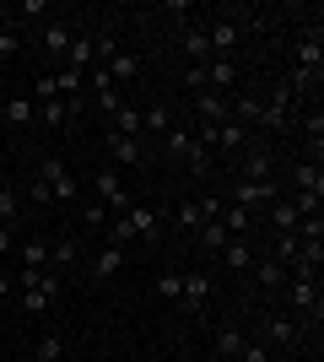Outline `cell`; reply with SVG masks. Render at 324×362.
I'll list each match as a JSON object with an SVG mask.
<instances>
[{
  "mask_svg": "<svg viewBox=\"0 0 324 362\" xmlns=\"http://www.w3.org/2000/svg\"><path fill=\"white\" fill-rule=\"evenodd\" d=\"M38 184L49 189V200H60V206H71V200L81 195V184H76V173L60 163V157H49L44 168H38Z\"/></svg>",
  "mask_w": 324,
  "mask_h": 362,
  "instance_id": "1",
  "label": "cell"
},
{
  "mask_svg": "<svg viewBox=\"0 0 324 362\" xmlns=\"http://www.w3.org/2000/svg\"><path fill=\"white\" fill-rule=\"evenodd\" d=\"M92 189H97V200H103L108 211H119V216L136 206L130 189H124V179H119V168H97V173H92Z\"/></svg>",
  "mask_w": 324,
  "mask_h": 362,
  "instance_id": "2",
  "label": "cell"
},
{
  "mask_svg": "<svg viewBox=\"0 0 324 362\" xmlns=\"http://www.w3.org/2000/svg\"><path fill=\"white\" fill-rule=\"evenodd\" d=\"M227 200H232V206H244V211H254V216H265V206H270V200H276V184L232 179V184H227Z\"/></svg>",
  "mask_w": 324,
  "mask_h": 362,
  "instance_id": "3",
  "label": "cell"
},
{
  "mask_svg": "<svg viewBox=\"0 0 324 362\" xmlns=\"http://www.w3.org/2000/svg\"><path fill=\"white\" fill-rule=\"evenodd\" d=\"M87 87H92V98H97L103 114H119V108H124V92L114 87V76H108L103 65H87Z\"/></svg>",
  "mask_w": 324,
  "mask_h": 362,
  "instance_id": "4",
  "label": "cell"
},
{
  "mask_svg": "<svg viewBox=\"0 0 324 362\" xmlns=\"http://www.w3.org/2000/svg\"><path fill=\"white\" fill-rule=\"evenodd\" d=\"M238 38H244V33H238V22H232V16H216L211 28H205V44H211V54H216V60H232Z\"/></svg>",
  "mask_w": 324,
  "mask_h": 362,
  "instance_id": "5",
  "label": "cell"
},
{
  "mask_svg": "<svg viewBox=\"0 0 324 362\" xmlns=\"http://www.w3.org/2000/svg\"><path fill=\"white\" fill-rule=\"evenodd\" d=\"M103 146H108V157H114L119 168H140V163H146V146H140L136 136H119V130H108Z\"/></svg>",
  "mask_w": 324,
  "mask_h": 362,
  "instance_id": "6",
  "label": "cell"
},
{
  "mask_svg": "<svg viewBox=\"0 0 324 362\" xmlns=\"http://www.w3.org/2000/svg\"><path fill=\"white\" fill-rule=\"evenodd\" d=\"M238 179L276 184V163H270V151H265V146H244V168H238Z\"/></svg>",
  "mask_w": 324,
  "mask_h": 362,
  "instance_id": "7",
  "label": "cell"
},
{
  "mask_svg": "<svg viewBox=\"0 0 324 362\" xmlns=\"http://www.w3.org/2000/svg\"><path fill=\"white\" fill-rule=\"evenodd\" d=\"M179 303H184L189 314H205V303H211V276H205V271H189V276H184V292H179Z\"/></svg>",
  "mask_w": 324,
  "mask_h": 362,
  "instance_id": "8",
  "label": "cell"
},
{
  "mask_svg": "<svg viewBox=\"0 0 324 362\" xmlns=\"http://www.w3.org/2000/svg\"><path fill=\"white\" fill-rule=\"evenodd\" d=\"M216 222H222V233H227V238H248L260 216L244 211V206H232V200H222V216H216Z\"/></svg>",
  "mask_w": 324,
  "mask_h": 362,
  "instance_id": "9",
  "label": "cell"
},
{
  "mask_svg": "<svg viewBox=\"0 0 324 362\" xmlns=\"http://www.w3.org/2000/svg\"><path fill=\"white\" fill-rule=\"evenodd\" d=\"M49 259H54V276L71 271V265H81V238L76 233H60V238L49 243Z\"/></svg>",
  "mask_w": 324,
  "mask_h": 362,
  "instance_id": "10",
  "label": "cell"
},
{
  "mask_svg": "<svg viewBox=\"0 0 324 362\" xmlns=\"http://www.w3.org/2000/svg\"><path fill=\"white\" fill-rule=\"evenodd\" d=\"M205 87L222 92V98H232V92H238V65L232 60H211L205 65Z\"/></svg>",
  "mask_w": 324,
  "mask_h": 362,
  "instance_id": "11",
  "label": "cell"
},
{
  "mask_svg": "<svg viewBox=\"0 0 324 362\" xmlns=\"http://www.w3.org/2000/svg\"><path fill=\"white\" fill-rule=\"evenodd\" d=\"M179 49H184L189 65H211V60H216L211 44H205V28H184V33H179Z\"/></svg>",
  "mask_w": 324,
  "mask_h": 362,
  "instance_id": "12",
  "label": "cell"
},
{
  "mask_svg": "<svg viewBox=\"0 0 324 362\" xmlns=\"http://www.w3.org/2000/svg\"><path fill=\"white\" fill-rule=\"evenodd\" d=\"M292 195H324V168L319 163H292Z\"/></svg>",
  "mask_w": 324,
  "mask_h": 362,
  "instance_id": "13",
  "label": "cell"
},
{
  "mask_svg": "<svg viewBox=\"0 0 324 362\" xmlns=\"http://www.w3.org/2000/svg\"><path fill=\"white\" fill-rule=\"evenodd\" d=\"M124 271V249H114V243H103V249H97L92 255V276L97 281H114V276Z\"/></svg>",
  "mask_w": 324,
  "mask_h": 362,
  "instance_id": "14",
  "label": "cell"
},
{
  "mask_svg": "<svg viewBox=\"0 0 324 362\" xmlns=\"http://www.w3.org/2000/svg\"><path fill=\"white\" fill-rule=\"evenodd\" d=\"M265 335H270L276 346H297V341H303L297 319H287V314H270V319H265Z\"/></svg>",
  "mask_w": 324,
  "mask_h": 362,
  "instance_id": "15",
  "label": "cell"
},
{
  "mask_svg": "<svg viewBox=\"0 0 324 362\" xmlns=\"http://www.w3.org/2000/svg\"><path fill=\"white\" fill-rule=\"evenodd\" d=\"M44 49H49V60L60 65V60H65V49H71V22H60V16H54V22L44 28Z\"/></svg>",
  "mask_w": 324,
  "mask_h": 362,
  "instance_id": "16",
  "label": "cell"
},
{
  "mask_svg": "<svg viewBox=\"0 0 324 362\" xmlns=\"http://www.w3.org/2000/svg\"><path fill=\"white\" fill-rule=\"evenodd\" d=\"M287 298L297 314H319V281H287Z\"/></svg>",
  "mask_w": 324,
  "mask_h": 362,
  "instance_id": "17",
  "label": "cell"
},
{
  "mask_svg": "<svg viewBox=\"0 0 324 362\" xmlns=\"http://www.w3.org/2000/svg\"><path fill=\"white\" fill-rule=\"evenodd\" d=\"M265 216H270V227H276V233H297V222H303V216H297V206L292 200H270V206H265Z\"/></svg>",
  "mask_w": 324,
  "mask_h": 362,
  "instance_id": "18",
  "label": "cell"
},
{
  "mask_svg": "<svg viewBox=\"0 0 324 362\" xmlns=\"http://www.w3.org/2000/svg\"><path fill=\"white\" fill-rule=\"evenodd\" d=\"M244 146H248V124H238V119L216 124V151H244Z\"/></svg>",
  "mask_w": 324,
  "mask_h": 362,
  "instance_id": "19",
  "label": "cell"
},
{
  "mask_svg": "<svg viewBox=\"0 0 324 362\" xmlns=\"http://www.w3.org/2000/svg\"><path fill=\"white\" fill-rule=\"evenodd\" d=\"M124 222L136 227V238H146V243H152V238H157V227H162V216H157L152 206H130V211H124Z\"/></svg>",
  "mask_w": 324,
  "mask_h": 362,
  "instance_id": "20",
  "label": "cell"
},
{
  "mask_svg": "<svg viewBox=\"0 0 324 362\" xmlns=\"http://www.w3.org/2000/svg\"><path fill=\"white\" fill-rule=\"evenodd\" d=\"M65 71H87V65H92V38H87V33H71V49H65Z\"/></svg>",
  "mask_w": 324,
  "mask_h": 362,
  "instance_id": "21",
  "label": "cell"
},
{
  "mask_svg": "<svg viewBox=\"0 0 324 362\" xmlns=\"http://www.w3.org/2000/svg\"><path fill=\"white\" fill-rule=\"evenodd\" d=\"M103 71L114 76V87L124 92V81H136V76H140V60H136V54H124V49H119L114 60H103Z\"/></svg>",
  "mask_w": 324,
  "mask_h": 362,
  "instance_id": "22",
  "label": "cell"
},
{
  "mask_svg": "<svg viewBox=\"0 0 324 362\" xmlns=\"http://www.w3.org/2000/svg\"><path fill=\"white\" fill-rule=\"evenodd\" d=\"M0 114H6V124H16V130L38 124V103H32V98H11V103L0 108Z\"/></svg>",
  "mask_w": 324,
  "mask_h": 362,
  "instance_id": "23",
  "label": "cell"
},
{
  "mask_svg": "<svg viewBox=\"0 0 324 362\" xmlns=\"http://www.w3.org/2000/svg\"><path fill=\"white\" fill-rule=\"evenodd\" d=\"M222 259H227V271H254V249H248V238H227V243H222Z\"/></svg>",
  "mask_w": 324,
  "mask_h": 362,
  "instance_id": "24",
  "label": "cell"
},
{
  "mask_svg": "<svg viewBox=\"0 0 324 362\" xmlns=\"http://www.w3.org/2000/svg\"><path fill=\"white\" fill-rule=\"evenodd\" d=\"M254 281H260V287H270V292L287 287V265H281V259H270V255L254 259Z\"/></svg>",
  "mask_w": 324,
  "mask_h": 362,
  "instance_id": "25",
  "label": "cell"
},
{
  "mask_svg": "<svg viewBox=\"0 0 324 362\" xmlns=\"http://www.w3.org/2000/svg\"><path fill=\"white\" fill-rule=\"evenodd\" d=\"M22 271H49V238H22Z\"/></svg>",
  "mask_w": 324,
  "mask_h": 362,
  "instance_id": "26",
  "label": "cell"
},
{
  "mask_svg": "<svg viewBox=\"0 0 324 362\" xmlns=\"http://www.w3.org/2000/svg\"><path fill=\"white\" fill-rule=\"evenodd\" d=\"M140 130H152V136H168V130H173V108H168V103H152L146 114H140Z\"/></svg>",
  "mask_w": 324,
  "mask_h": 362,
  "instance_id": "27",
  "label": "cell"
},
{
  "mask_svg": "<svg viewBox=\"0 0 324 362\" xmlns=\"http://www.w3.org/2000/svg\"><path fill=\"white\" fill-rule=\"evenodd\" d=\"M22 216V189L16 184H0V227H11Z\"/></svg>",
  "mask_w": 324,
  "mask_h": 362,
  "instance_id": "28",
  "label": "cell"
},
{
  "mask_svg": "<svg viewBox=\"0 0 324 362\" xmlns=\"http://www.w3.org/2000/svg\"><path fill=\"white\" fill-rule=\"evenodd\" d=\"M38 124H49V130L71 124V103H65V98H54V103H38Z\"/></svg>",
  "mask_w": 324,
  "mask_h": 362,
  "instance_id": "29",
  "label": "cell"
},
{
  "mask_svg": "<svg viewBox=\"0 0 324 362\" xmlns=\"http://www.w3.org/2000/svg\"><path fill=\"white\" fill-rule=\"evenodd\" d=\"M195 243H200L205 255H222V243H227V233H222V222H200V227H195Z\"/></svg>",
  "mask_w": 324,
  "mask_h": 362,
  "instance_id": "30",
  "label": "cell"
},
{
  "mask_svg": "<svg viewBox=\"0 0 324 362\" xmlns=\"http://www.w3.org/2000/svg\"><path fill=\"white\" fill-rule=\"evenodd\" d=\"M108 130H119V136H136V141H140V108L124 103L119 114H114V124H108Z\"/></svg>",
  "mask_w": 324,
  "mask_h": 362,
  "instance_id": "31",
  "label": "cell"
},
{
  "mask_svg": "<svg viewBox=\"0 0 324 362\" xmlns=\"http://www.w3.org/2000/svg\"><path fill=\"white\" fill-rule=\"evenodd\" d=\"M238 351H244V330H222V335H216V357L238 362Z\"/></svg>",
  "mask_w": 324,
  "mask_h": 362,
  "instance_id": "32",
  "label": "cell"
},
{
  "mask_svg": "<svg viewBox=\"0 0 324 362\" xmlns=\"http://www.w3.org/2000/svg\"><path fill=\"white\" fill-rule=\"evenodd\" d=\"M173 222H179V233H195V227H200L205 216H200V206H195V200H184V206L173 211Z\"/></svg>",
  "mask_w": 324,
  "mask_h": 362,
  "instance_id": "33",
  "label": "cell"
},
{
  "mask_svg": "<svg viewBox=\"0 0 324 362\" xmlns=\"http://www.w3.org/2000/svg\"><path fill=\"white\" fill-rule=\"evenodd\" d=\"M49 303H54V298H49L44 281H38L32 292H22V314H49Z\"/></svg>",
  "mask_w": 324,
  "mask_h": 362,
  "instance_id": "34",
  "label": "cell"
},
{
  "mask_svg": "<svg viewBox=\"0 0 324 362\" xmlns=\"http://www.w3.org/2000/svg\"><path fill=\"white\" fill-rule=\"evenodd\" d=\"M108 216H114V211H108L103 200H92V206L81 211V222H87V227H97V233H103V227H108Z\"/></svg>",
  "mask_w": 324,
  "mask_h": 362,
  "instance_id": "35",
  "label": "cell"
},
{
  "mask_svg": "<svg viewBox=\"0 0 324 362\" xmlns=\"http://www.w3.org/2000/svg\"><path fill=\"white\" fill-rule=\"evenodd\" d=\"M60 357H65L60 335H44V341H38V362H60Z\"/></svg>",
  "mask_w": 324,
  "mask_h": 362,
  "instance_id": "36",
  "label": "cell"
},
{
  "mask_svg": "<svg viewBox=\"0 0 324 362\" xmlns=\"http://www.w3.org/2000/svg\"><path fill=\"white\" fill-rule=\"evenodd\" d=\"M157 292L168 303H179V292H184V276H157Z\"/></svg>",
  "mask_w": 324,
  "mask_h": 362,
  "instance_id": "37",
  "label": "cell"
},
{
  "mask_svg": "<svg viewBox=\"0 0 324 362\" xmlns=\"http://www.w3.org/2000/svg\"><path fill=\"white\" fill-rule=\"evenodd\" d=\"M44 11H49V0H16L6 16H44Z\"/></svg>",
  "mask_w": 324,
  "mask_h": 362,
  "instance_id": "38",
  "label": "cell"
},
{
  "mask_svg": "<svg viewBox=\"0 0 324 362\" xmlns=\"http://www.w3.org/2000/svg\"><path fill=\"white\" fill-rule=\"evenodd\" d=\"M205 87V65H189L184 71V92H200Z\"/></svg>",
  "mask_w": 324,
  "mask_h": 362,
  "instance_id": "39",
  "label": "cell"
},
{
  "mask_svg": "<svg viewBox=\"0 0 324 362\" xmlns=\"http://www.w3.org/2000/svg\"><path fill=\"white\" fill-rule=\"evenodd\" d=\"M16 49H22V38H16L11 22H6V28H0V54H16Z\"/></svg>",
  "mask_w": 324,
  "mask_h": 362,
  "instance_id": "40",
  "label": "cell"
},
{
  "mask_svg": "<svg viewBox=\"0 0 324 362\" xmlns=\"http://www.w3.org/2000/svg\"><path fill=\"white\" fill-rule=\"evenodd\" d=\"M11 281H16L11 271H0V298H11Z\"/></svg>",
  "mask_w": 324,
  "mask_h": 362,
  "instance_id": "41",
  "label": "cell"
},
{
  "mask_svg": "<svg viewBox=\"0 0 324 362\" xmlns=\"http://www.w3.org/2000/svg\"><path fill=\"white\" fill-rule=\"evenodd\" d=\"M0 255H11V227H0Z\"/></svg>",
  "mask_w": 324,
  "mask_h": 362,
  "instance_id": "42",
  "label": "cell"
},
{
  "mask_svg": "<svg viewBox=\"0 0 324 362\" xmlns=\"http://www.w3.org/2000/svg\"><path fill=\"white\" fill-rule=\"evenodd\" d=\"M0 341H6V325H0Z\"/></svg>",
  "mask_w": 324,
  "mask_h": 362,
  "instance_id": "43",
  "label": "cell"
},
{
  "mask_svg": "<svg viewBox=\"0 0 324 362\" xmlns=\"http://www.w3.org/2000/svg\"><path fill=\"white\" fill-rule=\"evenodd\" d=\"M60 362H65V357H60Z\"/></svg>",
  "mask_w": 324,
  "mask_h": 362,
  "instance_id": "44",
  "label": "cell"
}]
</instances>
